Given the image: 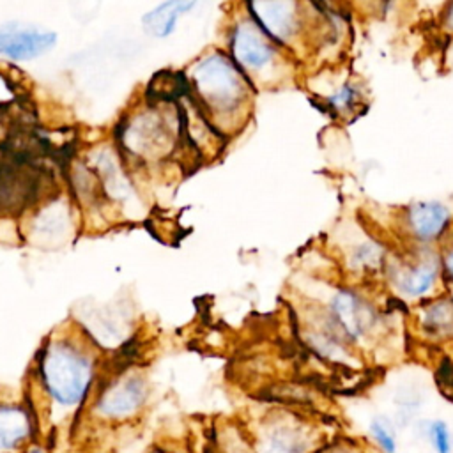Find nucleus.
Listing matches in <instances>:
<instances>
[{
	"label": "nucleus",
	"mask_w": 453,
	"mask_h": 453,
	"mask_svg": "<svg viewBox=\"0 0 453 453\" xmlns=\"http://www.w3.org/2000/svg\"><path fill=\"white\" fill-rule=\"evenodd\" d=\"M315 453H368L357 441L349 437L327 439Z\"/></svg>",
	"instance_id": "obj_19"
},
{
	"label": "nucleus",
	"mask_w": 453,
	"mask_h": 453,
	"mask_svg": "<svg viewBox=\"0 0 453 453\" xmlns=\"http://www.w3.org/2000/svg\"><path fill=\"white\" fill-rule=\"evenodd\" d=\"M188 83L200 113L219 133L223 131V124L234 127L244 119L253 83L235 65L230 55L211 51L200 57L189 69Z\"/></svg>",
	"instance_id": "obj_2"
},
{
	"label": "nucleus",
	"mask_w": 453,
	"mask_h": 453,
	"mask_svg": "<svg viewBox=\"0 0 453 453\" xmlns=\"http://www.w3.org/2000/svg\"><path fill=\"white\" fill-rule=\"evenodd\" d=\"M331 315L349 340H361L375 322L373 310L352 290H338L331 299Z\"/></svg>",
	"instance_id": "obj_10"
},
{
	"label": "nucleus",
	"mask_w": 453,
	"mask_h": 453,
	"mask_svg": "<svg viewBox=\"0 0 453 453\" xmlns=\"http://www.w3.org/2000/svg\"><path fill=\"white\" fill-rule=\"evenodd\" d=\"M449 209L441 202H418L405 212V225L418 242L439 239L449 223Z\"/></svg>",
	"instance_id": "obj_11"
},
{
	"label": "nucleus",
	"mask_w": 453,
	"mask_h": 453,
	"mask_svg": "<svg viewBox=\"0 0 453 453\" xmlns=\"http://www.w3.org/2000/svg\"><path fill=\"white\" fill-rule=\"evenodd\" d=\"M444 21H446V27H448L449 30H453V4H451V5H448V9H446V16H444Z\"/></svg>",
	"instance_id": "obj_22"
},
{
	"label": "nucleus",
	"mask_w": 453,
	"mask_h": 453,
	"mask_svg": "<svg viewBox=\"0 0 453 453\" xmlns=\"http://www.w3.org/2000/svg\"><path fill=\"white\" fill-rule=\"evenodd\" d=\"M145 453H170L166 448H163V446H150Z\"/></svg>",
	"instance_id": "obj_23"
},
{
	"label": "nucleus",
	"mask_w": 453,
	"mask_h": 453,
	"mask_svg": "<svg viewBox=\"0 0 453 453\" xmlns=\"http://www.w3.org/2000/svg\"><path fill=\"white\" fill-rule=\"evenodd\" d=\"M366 432L377 453H398V426L389 416H372Z\"/></svg>",
	"instance_id": "obj_14"
},
{
	"label": "nucleus",
	"mask_w": 453,
	"mask_h": 453,
	"mask_svg": "<svg viewBox=\"0 0 453 453\" xmlns=\"http://www.w3.org/2000/svg\"><path fill=\"white\" fill-rule=\"evenodd\" d=\"M439 271V262L435 258H421L398 269L395 283L403 296L418 299L434 288Z\"/></svg>",
	"instance_id": "obj_12"
},
{
	"label": "nucleus",
	"mask_w": 453,
	"mask_h": 453,
	"mask_svg": "<svg viewBox=\"0 0 453 453\" xmlns=\"http://www.w3.org/2000/svg\"><path fill=\"white\" fill-rule=\"evenodd\" d=\"M421 326L430 331L432 336L453 334V303L437 299L421 311Z\"/></svg>",
	"instance_id": "obj_15"
},
{
	"label": "nucleus",
	"mask_w": 453,
	"mask_h": 453,
	"mask_svg": "<svg viewBox=\"0 0 453 453\" xmlns=\"http://www.w3.org/2000/svg\"><path fill=\"white\" fill-rule=\"evenodd\" d=\"M150 386L147 377L134 368H119L101 375L76 426L117 430L142 418L149 403ZM73 428V430H74Z\"/></svg>",
	"instance_id": "obj_3"
},
{
	"label": "nucleus",
	"mask_w": 453,
	"mask_h": 453,
	"mask_svg": "<svg viewBox=\"0 0 453 453\" xmlns=\"http://www.w3.org/2000/svg\"><path fill=\"white\" fill-rule=\"evenodd\" d=\"M244 7L248 16L281 48L288 46L301 30V12L296 2H250Z\"/></svg>",
	"instance_id": "obj_9"
},
{
	"label": "nucleus",
	"mask_w": 453,
	"mask_h": 453,
	"mask_svg": "<svg viewBox=\"0 0 453 453\" xmlns=\"http://www.w3.org/2000/svg\"><path fill=\"white\" fill-rule=\"evenodd\" d=\"M419 435L434 453H453V432L444 419L419 421Z\"/></svg>",
	"instance_id": "obj_16"
},
{
	"label": "nucleus",
	"mask_w": 453,
	"mask_h": 453,
	"mask_svg": "<svg viewBox=\"0 0 453 453\" xmlns=\"http://www.w3.org/2000/svg\"><path fill=\"white\" fill-rule=\"evenodd\" d=\"M172 133L170 120L156 108H149L129 119L126 117L124 126L117 129V142L133 157L159 159L173 147Z\"/></svg>",
	"instance_id": "obj_6"
},
{
	"label": "nucleus",
	"mask_w": 453,
	"mask_h": 453,
	"mask_svg": "<svg viewBox=\"0 0 453 453\" xmlns=\"http://www.w3.org/2000/svg\"><path fill=\"white\" fill-rule=\"evenodd\" d=\"M35 442L42 439L28 400H0V453H25Z\"/></svg>",
	"instance_id": "obj_7"
},
{
	"label": "nucleus",
	"mask_w": 453,
	"mask_h": 453,
	"mask_svg": "<svg viewBox=\"0 0 453 453\" xmlns=\"http://www.w3.org/2000/svg\"><path fill=\"white\" fill-rule=\"evenodd\" d=\"M195 5H196L195 2H182V0L163 2L143 14L142 25H143L145 32L154 37H159V39L168 37L170 34L175 32V27H177L180 16H184Z\"/></svg>",
	"instance_id": "obj_13"
},
{
	"label": "nucleus",
	"mask_w": 453,
	"mask_h": 453,
	"mask_svg": "<svg viewBox=\"0 0 453 453\" xmlns=\"http://www.w3.org/2000/svg\"><path fill=\"white\" fill-rule=\"evenodd\" d=\"M57 41V32L42 27L25 25L19 21L0 25V55L14 62L37 58L50 51Z\"/></svg>",
	"instance_id": "obj_8"
},
{
	"label": "nucleus",
	"mask_w": 453,
	"mask_h": 453,
	"mask_svg": "<svg viewBox=\"0 0 453 453\" xmlns=\"http://www.w3.org/2000/svg\"><path fill=\"white\" fill-rule=\"evenodd\" d=\"M442 269L446 276L453 281V242L442 253Z\"/></svg>",
	"instance_id": "obj_20"
},
{
	"label": "nucleus",
	"mask_w": 453,
	"mask_h": 453,
	"mask_svg": "<svg viewBox=\"0 0 453 453\" xmlns=\"http://www.w3.org/2000/svg\"><path fill=\"white\" fill-rule=\"evenodd\" d=\"M101 375L99 350L85 334H58L42 343L27 400L37 416L44 444L50 446L65 430L71 435Z\"/></svg>",
	"instance_id": "obj_1"
},
{
	"label": "nucleus",
	"mask_w": 453,
	"mask_h": 453,
	"mask_svg": "<svg viewBox=\"0 0 453 453\" xmlns=\"http://www.w3.org/2000/svg\"><path fill=\"white\" fill-rule=\"evenodd\" d=\"M327 101L336 111H350L359 101V92L352 83H343Z\"/></svg>",
	"instance_id": "obj_18"
},
{
	"label": "nucleus",
	"mask_w": 453,
	"mask_h": 453,
	"mask_svg": "<svg viewBox=\"0 0 453 453\" xmlns=\"http://www.w3.org/2000/svg\"><path fill=\"white\" fill-rule=\"evenodd\" d=\"M218 444L221 453H253L250 432H244L241 428L221 432Z\"/></svg>",
	"instance_id": "obj_17"
},
{
	"label": "nucleus",
	"mask_w": 453,
	"mask_h": 453,
	"mask_svg": "<svg viewBox=\"0 0 453 453\" xmlns=\"http://www.w3.org/2000/svg\"><path fill=\"white\" fill-rule=\"evenodd\" d=\"M278 46L250 16L237 19L230 30V58L250 78L265 81L280 65Z\"/></svg>",
	"instance_id": "obj_5"
},
{
	"label": "nucleus",
	"mask_w": 453,
	"mask_h": 453,
	"mask_svg": "<svg viewBox=\"0 0 453 453\" xmlns=\"http://www.w3.org/2000/svg\"><path fill=\"white\" fill-rule=\"evenodd\" d=\"M250 437L253 453H315L327 441L315 423L290 411L265 414Z\"/></svg>",
	"instance_id": "obj_4"
},
{
	"label": "nucleus",
	"mask_w": 453,
	"mask_h": 453,
	"mask_svg": "<svg viewBox=\"0 0 453 453\" xmlns=\"http://www.w3.org/2000/svg\"><path fill=\"white\" fill-rule=\"evenodd\" d=\"M25 453H51V449H50V446L44 444V442H35V444H32Z\"/></svg>",
	"instance_id": "obj_21"
},
{
	"label": "nucleus",
	"mask_w": 453,
	"mask_h": 453,
	"mask_svg": "<svg viewBox=\"0 0 453 453\" xmlns=\"http://www.w3.org/2000/svg\"><path fill=\"white\" fill-rule=\"evenodd\" d=\"M451 303H453V296H451Z\"/></svg>",
	"instance_id": "obj_24"
}]
</instances>
